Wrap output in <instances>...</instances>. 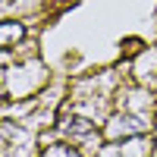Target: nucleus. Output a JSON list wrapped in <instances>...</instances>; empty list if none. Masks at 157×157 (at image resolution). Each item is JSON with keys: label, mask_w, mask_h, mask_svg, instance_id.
I'll use <instances>...</instances> for the list:
<instances>
[{"label": "nucleus", "mask_w": 157, "mask_h": 157, "mask_svg": "<svg viewBox=\"0 0 157 157\" xmlns=\"http://www.w3.org/2000/svg\"><path fill=\"white\" fill-rule=\"evenodd\" d=\"M154 135H132L120 141V157H151L154 154Z\"/></svg>", "instance_id": "f03ea898"}, {"label": "nucleus", "mask_w": 157, "mask_h": 157, "mask_svg": "<svg viewBox=\"0 0 157 157\" xmlns=\"http://www.w3.org/2000/svg\"><path fill=\"white\" fill-rule=\"evenodd\" d=\"M22 38H25V25L22 22H13V19H6L3 25H0V47L3 50H13V47H22Z\"/></svg>", "instance_id": "7ed1b4c3"}, {"label": "nucleus", "mask_w": 157, "mask_h": 157, "mask_svg": "<svg viewBox=\"0 0 157 157\" xmlns=\"http://www.w3.org/2000/svg\"><path fill=\"white\" fill-rule=\"evenodd\" d=\"M154 138H157V126H154Z\"/></svg>", "instance_id": "423d86ee"}, {"label": "nucleus", "mask_w": 157, "mask_h": 157, "mask_svg": "<svg viewBox=\"0 0 157 157\" xmlns=\"http://www.w3.org/2000/svg\"><path fill=\"white\" fill-rule=\"evenodd\" d=\"M101 132H104L107 141H126L132 135H148L151 132V116L120 110V113H110L107 116V123L101 126Z\"/></svg>", "instance_id": "f257e3e1"}, {"label": "nucleus", "mask_w": 157, "mask_h": 157, "mask_svg": "<svg viewBox=\"0 0 157 157\" xmlns=\"http://www.w3.org/2000/svg\"><path fill=\"white\" fill-rule=\"evenodd\" d=\"M38 157H88L82 148H75V141H54V145L41 148Z\"/></svg>", "instance_id": "20e7f679"}, {"label": "nucleus", "mask_w": 157, "mask_h": 157, "mask_svg": "<svg viewBox=\"0 0 157 157\" xmlns=\"http://www.w3.org/2000/svg\"><path fill=\"white\" fill-rule=\"evenodd\" d=\"M154 141H157V138H154ZM151 157H157V145H154V154H151Z\"/></svg>", "instance_id": "39448f33"}]
</instances>
